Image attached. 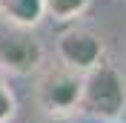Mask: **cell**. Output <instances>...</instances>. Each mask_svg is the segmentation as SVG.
<instances>
[{
  "label": "cell",
  "instance_id": "obj_1",
  "mask_svg": "<svg viewBox=\"0 0 126 123\" xmlns=\"http://www.w3.org/2000/svg\"><path fill=\"white\" fill-rule=\"evenodd\" d=\"M80 112L97 120H118L126 109V83L120 72L112 63H97L83 75V92H80Z\"/></svg>",
  "mask_w": 126,
  "mask_h": 123
},
{
  "label": "cell",
  "instance_id": "obj_2",
  "mask_svg": "<svg viewBox=\"0 0 126 123\" xmlns=\"http://www.w3.org/2000/svg\"><path fill=\"white\" fill-rule=\"evenodd\" d=\"M43 60V49L29 29L0 20V72L3 75H29Z\"/></svg>",
  "mask_w": 126,
  "mask_h": 123
},
{
  "label": "cell",
  "instance_id": "obj_3",
  "mask_svg": "<svg viewBox=\"0 0 126 123\" xmlns=\"http://www.w3.org/2000/svg\"><path fill=\"white\" fill-rule=\"evenodd\" d=\"M57 54H60L63 66L86 75L103 60V40L94 34L92 29L83 26H72L57 37Z\"/></svg>",
  "mask_w": 126,
  "mask_h": 123
},
{
  "label": "cell",
  "instance_id": "obj_4",
  "mask_svg": "<svg viewBox=\"0 0 126 123\" xmlns=\"http://www.w3.org/2000/svg\"><path fill=\"white\" fill-rule=\"evenodd\" d=\"M80 92H83V75L69 66H63L57 72H49L40 83V106L52 112V115H63L80 106Z\"/></svg>",
  "mask_w": 126,
  "mask_h": 123
},
{
  "label": "cell",
  "instance_id": "obj_5",
  "mask_svg": "<svg viewBox=\"0 0 126 123\" xmlns=\"http://www.w3.org/2000/svg\"><path fill=\"white\" fill-rule=\"evenodd\" d=\"M0 15L9 23L32 29V26L40 23V17L46 15V6H43V0H0Z\"/></svg>",
  "mask_w": 126,
  "mask_h": 123
},
{
  "label": "cell",
  "instance_id": "obj_6",
  "mask_svg": "<svg viewBox=\"0 0 126 123\" xmlns=\"http://www.w3.org/2000/svg\"><path fill=\"white\" fill-rule=\"evenodd\" d=\"M92 0H43V6H46V15L52 20H60V23H69L75 17H80L86 12V6Z\"/></svg>",
  "mask_w": 126,
  "mask_h": 123
},
{
  "label": "cell",
  "instance_id": "obj_7",
  "mask_svg": "<svg viewBox=\"0 0 126 123\" xmlns=\"http://www.w3.org/2000/svg\"><path fill=\"white\" fill-rule=\"evenodd\" d=\"M17 112V100H15V92L9 89L6 83V75L0 72V123H9Z\"/></svg>",
  "mask_w": 126,
  "mask_h": 123
}]
</instances>
